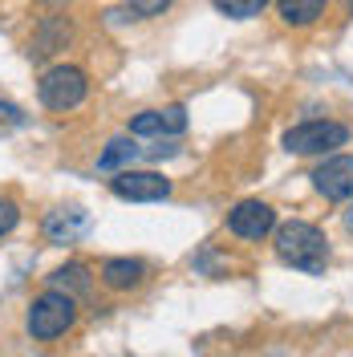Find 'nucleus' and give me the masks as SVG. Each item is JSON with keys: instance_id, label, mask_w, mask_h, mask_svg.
Listing matches in <instances>:
<instances>
[{"instance_id": "f257e3e1", "label": "nucleus", "mask_w": 353, "mask_h": 357, "mask_svg": "<svg viewBox=\"0 0 353 357\" xmlns=\"http://www.w3.org/2000/svg\"><path fill=\"white\" fill-rule=\"evenodd\" d=\"M276 256L285 264L317 276V272H325V264H329V240H325V231L317 223L288 220L276 227Z\"/></svg>"}, {"instance_id": "f03ea898", "label": "nucleus", "mask_w": 353, "mask_h": 357, "mask_svg": "<svg viewBox=\"0 0 353 357\" xmlns=\"http://www.w3.org/2000/svg\"><path fill=\"white\" fill-rule=\"evenodd\" d=\"M77 325V296H69L61 289H45L24 317V329L33 341H57Z\"/></svg>"}, {"instance_id": "7ed1b4c3", "label": "nucleus", "mask_w": 353, "mask_h": 357, "mask_svg": "<svg viewBox=\"0 0 353 357\" xmlns=\"http://www.w3.org/2000/svg\"><path fill=\"white\" fill-rule=\"evenodd\" d=\"M37 93H41V102L49 106V110L66 114L73 110V106H82L89 93V82L86 73L77 66H53L41 73V82H37Z\"/></svg>"}, {"instance_id": "20e7f679", "label": "nucleus", "mask_w": 353, "mask_h": 357, "mask_svg": "<svg viewBox=\"0 0 353 357\" xmlns=\"http://www.w3.org/2000/svg\"><path fill=\"white\" fill-rule=\"evenodd\" d=\"M345 142H350V130H345L341 122H325V118L301 122V126H292V130L285 134L288 155H329V151L345 146Z\"/></svg>"}, {"instance_id": "39448f33", "label": "nucleus", "mask_w": 353, "mask_h": 357, "mask_svg": "<svg viewBox=\"0 0 353 357\" xmlns=\"http://www.w3.org/2000/svg\"><path fill=\"white\" fill-rule=\"evenodd\" d=\"M110 191L118 199H130V203H155L171 195V178H163L158 171H118L110 178Z\"/></svg>"}, {"instance_id": "423d86ee", "label": "nucleus", "mask_w": 353, "mask_h": 357, "mask_svg": "<svg viewBox=\"0 0 353 357\" xmlns=\"http://www.w3.org/2000/svg\"><path fill=\"white\" fill-rule=\"evenodd\" d=\"M272 227H276V211L260 199H243L227 211V231L240 240H264Z\"/></svg>"}, {"instance_id": "0eeeda50", "label": "nucleus", "mask_w": 353, "mask_h": 357, "mask_svg": "<svg viewBox=\"0 0 353 357\" xmlns=\"http://www.w3.org/2000/svg\"><path fill=\"white\" fill-rule=\"evenodd\" d=\"M313 187H317L325 199H333V203L353 199V155L325 158V162L313 171Z\"/></svg>"}, {"instance_id": "6e6552de", "label": "nucleus", "mask_w": 353, "mask_h": 357, "mask_svg": "<svg viewBox=\"0 0 353 357\" xmlns=\"http://www.w3.org/2000/svg\"><path fill=\"white\" fill-rule=\"evenodd\" d=\"M187 130V110L183 106H163V110H142L130 118L134 138H163V134H183Z\"/></svg>"}, {"instance_id": "1a4fd4ad", "label": "nucleus", "mask_w": 353, "mask_h": 357, "mask_svg": "<svg viewBox=\"0 0 353 357\" xmlns=\"http://www.w3.org/2000/svg\"><path fill=\"white\" fill-rule=\"evenodd\" d=\"M147 280V264L142 260H130V256H114L102 264V284L110 292H130Z\"/></svg>"}, {"instance_id": "9d476101", "label": "nucleus", "mask_w": 353, "mask_h": 357, "mask_svg": "<svg viewBox=\"0 0 353 357\" xmlns=\"http://www.w3.org/2000/svg\"><path fill=\"white\" fill-rule=\"evenodd\" d=\"M86 227V211H77V207H61V211H53L49 220H45V236L53 240V244H66V240H73L77 231Z\"/></svg>"}, {"instance_id": "9b49d317", "label": "nucleus", "mask_w": 353, "mask_h": 357, "mask_svg": "<svg viewBox=\"0 0 353 357\" xmlns=\"http://www.w3.org/2000/svg\"><path fill=\"white\" fill-rule=\"evenodd\" d=\"M325 4H329V0H276V13H280L285 24L305 29V24H313L321 13H325Z\"/></svg>"}, {"instance_id": "f8f14e48", "label": "nucleus", "mask_w": 353, "mask_h": 357, "mask_svg": "<svg viewBox=\"0 0 353 357\" xmlns=\"http://www.w3.org/2000/svg\"><path fill=\"white\" fill-rule=\"evenodd\" d=\"M89 284H93V276H89V268L77 264V260L66 264V268H57V272L49 276V289H61V292H69V296H86Z\"/></svg>"}, {"instance_id": "ddd939ff", "label": "nucleus", "mask_w": 353, "mask_h": 357, "mask_svg": "<svg viewBox=\"0 0 353 357\" xmlns=\"http://www.w3.org/2000/svg\"><path fill=\"white\" fill-rule=\"evenodd\" d=\"M66 41H69V24L66 21H45L41 33H37V37H33V45H29V53H33V57H45V53L61 49Z\"/></svg>"}, {"instance_id": "4468645a", "label": "nucleus", "mask_w": 353, "mask_h": 357, "mask_svg": "<svg viewBox=\"0 0 353 357\" xmlns=\"http://www.w3.org/2000/svg\"><path fill=\"white\" fill-rule=\"evenodd\" d=\"M134 158H138V146H134L130 138H114L110 146L102 151L98 167H102V171H118V167H126V162H134Z\"/></svg>"}, {"instance_id": "2eb2a0df", "label": "nucleus", "mask_w": 353, "mask_h": 357, "mask_svg": "<svg viewBox=\"0 0 353 357\" xmlns=\"http://www.w3.org/2000/svg\"><path fill=\"white\" fill-rule=\"evenodd\" d=\"M216 8H220L223 17H232V21H248V17H260L264 13L268 0H211Z\"/></svg>"}, {"instance_id": "dca6fc26", "label": "nucleus", "mask_w": 353, "mask_h": 357, "mask_svg": "<svg viewBox=\"0 0 353 357\" xmlns=\"http://www.w3.org/2000/svg\"><path fill=\"white\" fill-rule=\"evenodd\" d=\"M171 0H134V4H126V13H130L134 21H142V17H155V13H163Z\"/></svg>"}, {"instance_id": "f3484780", "label": "nucleus", "mask_w": 353, "mask_h": 357, "mask_svg": "<svg viewBox=\"0 0 353 357\" xmlns=\"http://www.w3.org/2000/svg\"><path fill=\"white\" fill-rule=\"evenodd\" d=\"M17 220H21V207L13 199H0V236H8L17 227Z\"/></svg>"}, {"instance_id": "a211bd4d", "label": "nucleus", "mask_w": 353, "mask_h": 357, "mask_svg": "<svg viewBox=\"0 0 353 357\" xmlns=\"http://www.w3.org/2000/svg\"><path fill=\"white\" fill-rule=\"evenodd\" d=\"M345 227H350V231H353V207H350V211H345Z\"/></svg>"}]
</instances>
